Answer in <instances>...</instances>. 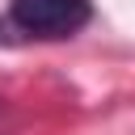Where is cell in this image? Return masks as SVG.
Listing matches in <instances>:
<instances>
[{
  "label": "cell",
  "mask_w": 135,
  "mask_h": 135,
  "mask_svg": "<svg viewBox=\"0 0 135 135\" xmlns=\"http://www.w3.org/2000/svg\"><path fill=\"white\" fill-rule=\"evenodd\" d=\"M13 25L34 38H72L89 21V0H13Z\"/></svg>",
  "instance_id": "obj_1"
}]
</instances>
